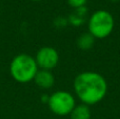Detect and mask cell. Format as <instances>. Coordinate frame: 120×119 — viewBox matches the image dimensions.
Here are the masks:
<instances>
[{
	"mask_svg": "<svg viewBox=\"0 0 120 119\" xmlns=\"http://www.w3.org/2000/svg\"><path fill=\"white\" fill-rule=\"evenodd\" d=\"M31 1H34V2H38V1H42V0H31Z\"/></svg>",
	"mask_w": 120,
	"mask_h": 119,
	"instance_id": "cell-11",
	"label": "cell"
},
{
	"mask_svg": "<svg viewBox=\"0 0 120 119\" xmlns=\"http://www.w3.org/2000/svg\"><path fill=\"white\" fill-rule=\"evenodd\" d=\"M34 81L37 84V86L44 90L51 89L55 83V77L53 75L52 71H46V70H38L36 74Z\"/></svg>",
	"mask_w": 120,
	"mask_h": 119,
	"instance_id": "cell-6",
	"label": "cell"
},
{
	"mask_svg": "<svg viewBox=\"0 0 120 119\" xmlns=\"http://www.w3.org/2000/svg\"><path fill=\"white\" fill-rule=\"evenodd\" d=\"M74 91L79 100L90 107L104 99L108 93V82L104 76L97 72H82L75 77Z\"/></svg>",
	"mask_w": 120,
	"mask_h": 119,
	"instance_id": "cell-1",
	"label": "cell"
},
{
	"mask_svg": "<svg viewBox=\"0 0 120 119\" xmlns=\"http://www.w3.org/2000/svg\"><path fill=\"white\" fill-rule=\"evenodd\" d=\"M35 60L40 70L52 71L59 62V54L52 46H42L36 53Z\"/></svg>",
	"mask_w": 120,
	"mask_h": 119,
	"instance_id": "cell-5",
	"label": "cell"
},
{
	"mask_svg": "<svg viewBox=\"0 0 120 119\" xmlns=\"http://www.w3.org/2000/svg\"><path fill=\"white\" fill-rule=\"evenodd\" d=\"M95 38L87 32L83 33L77 38V46L81 51H90L95 44Z\"/></svg>",
	"mask_w": 120,
	"mask_h": 119,
	"instance_id": "cell-7",
	"label": "cell"
},
{
	"mask_svg": "<svg viewBox=\"0 0 120 119\" xmlns=\"http://www.w3.org/2000/svg\"><path fill=\"white\" fill-rule=\"evenodd\" d=\"M38 70L39 67L36 63L35 57L24 53L13 57L10 63L11 76L15 81L19 83H27L34 81Z\"/></svg>",
	"mask_w": 120,
	"mask_h": 119,
	"instance_id": "cell-2",
	"label": "cell"
},
{
	"mask_svg": "<svg viewBox=\"0 0 120 119\" xmlns=\"http://www.w3.org/2000/svg\"><path fill=\"white\" fill-rule=\"evenodd\" d=\"M70 116L71 119H91L92 113L89 105L81 103V104L76 105L74 108V110L70 114Z\"/></svg>",
	"mask_w": 120,
	"mask_h": 119,
	"instance_id": "cell-8",
	"label": "cell"
},
{
	"mask_svg": "<svg viewBox=\"0 0 120 119\" xmlns=\"http://www.w3.org/2000/svg\"><path fill=\"white\" fill-rule=\"evenodd\" d=\"M50 110L58 116L70 115L76 107V100L73 94L68 91H57L50 95L48 101Z\"/></svg>",
	"mask_w": 120,
	"mask_h": 119,
	"instance_id": "cell-4",
	"label": "cell"
},
{
	"mask_svg": "<svg viewBox=\"0 0 120 119\" xmlns=\"http://www.w3.org/2000/svg\"><path fill=\"white\" fill-rule=\"evenodd\" d=\"M115 27V19L110 12L98 10L90 16L87 21L89 33L95 39H104L113 33Z\"/></svg>",
	"mask_w": 120,
	"mask_h": 119,
	"instance_id": "cell-3",
	"label": "cell"
},
{
	"mask_svg": "<svg viewBox=\"0 0 120 119\" xmlns=\"http://www.w3.org/2000/svg\"><path fill=\"white\" fill-rule=\"evenodd\" d=\"M86 2H87V0H68V4L71 7L75 8V10L84 7Z\"/></svg>",
	"mask_w": 120,
	"mask_h": 119,
	"instance_id": "cell-9",
	"label": "cell"
},
{
	"mask_svg": "<svg viewBox=\"0 0 120 119\" xmlns=\"http://www.w3.org/2000/svg\"><path fill=\"white\" fill-rule=\"evenodd\" d=\"M110 1H112V2H118V1H120V0H110Z\"/></svg>",
	"mask_w": 120,
	"mask_h": 119,
	"instance_id": "cell-10",
	"label": "cell"
}]
</instances>
